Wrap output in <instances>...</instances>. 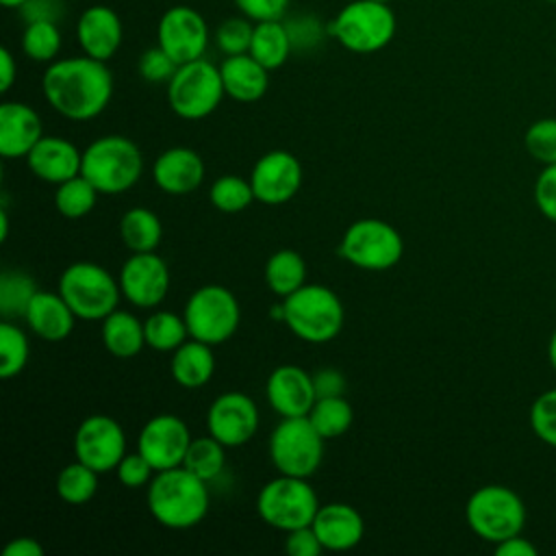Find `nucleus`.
Here are the masks:
<instances>
[{"instance_id": "obj_1", "label": "nucleus", "mask_w": 556, "mask_h": 556, "mask_svg": "<svg viewBox=\"0 0 556 556\" xmlns=\"http://www.w3.org/2000/svg\"><path fill=\"white\" fill-rule=\"evenodd\" d=\"M46 102L65 119L98 117L113 98V74L106 61L93 56H65L48 63L41 76Z\"/></svg>"}, {"instance_id": "obj_2", "label": "nucleus", "mask_w": 556, "mask_h": 556, "mask_svg": "<svg viewBox=\"0 0 556 556\" xmlns=\"http://www.w3.org/2000/svg\"><path fill=\"white\" fill-rule=\"evenodd\" d=\"M146 506L163 528H193L208 513V482L182 465L156 471L146 491Z\"/></svg>"}, {"instance_id": "obj_3", "label": "nucleus", "mask_w": 556, "mask_h": 556, "mask_svg": "<svg viewBox=\"0 0 556 556\" xmlns=\"http://www.w3.org/2000/svg\"><path fill=\"white\" fill-rule=\"evenodd\" d=\"M143 172L139 146L124 135H104L83 150L80 174L104 195H117L137 185Z\"/></svg>"}, {"instance_id": "obj_4", "label": "nucleus", "mask_w": 556, "mask_h": 556, "mask_svg": "<svg viewBox=\"0 0 556 556\" xmlns=\"http://www.w3.org/2000/svg\"><path fill=\"white\" fill-rule=\"evenodd\" d=\"M397 30V17L389 2L352 0L328 22L326 33L354 54H374L391 43Z\"/></svg>"}, {"instance_id": "obj_5", "label": "nucleus", "mask_w": 556, "mask_h": 556, "mask_svg": "<svg viewBox=\"0 0 556 556\" xmlns=\"http://www.w3.org/2000/svg\"><path fill=\"white\" fill-rule=\"evenodd\" d=\"M282 321L300 341L328 343L345 321L339 295L326 285H302L282 298Z\"/></svg>"}, {"instance_id": "obj_6", "label": "nucleus", "mask_w": 556, "mask_h": 556, "mask_svg": "<svg viewBox=\"0 0 556 556\" xmlns=\"http://www.w3.org/2000/svg\"><path fill=\"white\" fill-rule=\"evenodd\" d=\"M59 293L78 319L102 321L117 308L122 287L119 280L102 265L76 261L63 269L59 278Z\"/></svg>"}, {"instance_id": "obj_7", "label": "nucleus", "mask_w": 556, "mask_h": 556, "mask_svg": "<svg viewBox=\"0 0 556 556\" xmlns=\"http://www.w3.org/2000/svg\"><path fill=\"white\" fill-rule=\"evenodd\" d=\"M465 519L476 536L495 545L521 534L526 526V504L504 484H484L469 495Z\"/></svg>"}, {"instance_id": "obj_8", "label": "nucleus", "mask_w": 556, "mask_h": 556, "mask_svg": "<svg viewBox=\"0 0 556 556\" xmlns=\"http://www.w3.org/2000/svg\"><path fill=\"white\" fill-rule=\"evenodd\" d=\"M317 510L319 500L308 478L278 473L274 480L265 482L256 495L258 517L285 534L311 526Z\"/></svg>"}, {"instance_id": "obj_9", "label": "nucleus", "mask_w": 556, "mask_h": 556, "mask_svg": "<svg viewBox=\"0 0 556 556\" xmlns=\"http://www.w3.org/2000/svg\"><path fill=\"white\" fill-rule=\"evenodd\" d=\"M224 96L219 65H213L204 56L178 65L167 83L169 109L189 122L208 117L222 104Z\"/></svg>"}, {"instance_id": "obj_10", "label": "nucleus", "mask_w": 556, "mask_h": 556, "mask_svg": "<svg viewBox=\"0 0 556 556\" xmlns=\"http://www.w3.org/2000/svg\"><path fill=\"white\" fill-rule=\"evenodd\" d=\"M404 254V239L395 226L378 217H363L348 226L339 241V256L367 271L395 267Z\"/></svg>"}, {"instance_id": "obj_11", "label": "nucleus", "mask_w": 556, "mask_h": 556, "mask_svg": "<svg viewBox=\"0 0 556 556\" xmlns=\"http://www.w3.org/2000/svg\"><path fill=\"white\" fill-rule=\"evenodd\" d=\"M324 441L306 415L282 417L269 434V460L278 473L311 478L321 465Z\"/></svg>"}, {"instance_id": "obj_12", "label": "nucleus", "mask_w": 556, "mask_h": 556, "mask_svg": "<svg viewBox=\"0 0 556 556\" xmlns=\"http://www.w3.org/2000/svg\"><path fill=\"white\" fill-rule=\"evenodd\" d=\"M182 317L191 339L219 345L237 332L241 308L230 289L222 285H204L189 295Z\"/></svg>"}, {"instance_id": "obj_13", "label": "nucleus", "mask_w": 556, "mask_h": 556, "mask_svg": "<svg viewBox=\"0 0 556 556\" xmlns=\"http://www.w3.org/2000/svg\"><path fill=\"white\" fill-rule=\"evenodd\" d=\"M76 460L98 473L115 471L126 456V434L117 419L109 415H89L80 421L74 434Z\"/></svg>"}, {"instance_id": "obj_14", "label": "nucleus", "mask_w": 556, "mask_h": 556, "mask_svg": "<svg viewBox=\"0 0 556 556\" xmlns=\"http://www.w3.org/2000/svg\"><path fill=\"white\" fill-rule=\"evenodd\" d=\"M156 43L178 63L202 59L208 46V26L202 13L187 4L169 7L156 26Z\"/></svg>"}, {"instance_id": "obj_15", "label": "nucleus", "mask_w": 556, "mask_h": 556, "mask_svg": "<svg viewBox=\"0 0 556 556\" xmlns=\"http://www.w3.org/2000/svg\"><path fill=\"white\" fill-rule=\"evenodd\" d=\"M258 406L241 391L217 395L206 410V430L226 447H239L258 432Z\"/></svg>"}, {"instance_id": "obj_16", "label": "nucleus", "mask_w": 556, "mask_h": 556, "mask_svg": "<svg viewBox=\"0 0 556 556\" xmlns=\"http://www.w3.org/2000/svg\"><path fill=\"white\" fill-rule=\"evenodd\" d=\"M122 295L137 308L159 306L169 291V267L156 252H132L119 269Z\"/></svg>"}, {"instance_id": "obj_17", "label": "nucleus", "mask_w": 556, "mask_h": 556, "mask_svg": "<svg viewBox=\"0 0 556 556\" xmlns=\"http://www.w3.org/2000/svg\"><path fill=\"white\" fill-rule=\"evenodd\" d=\"M191 434L187 424L172 413L150 417L137 439V450L150 460L156 471L180 467L189 450Z\"/></svg>"}, {"instance_id": "obj_18", "label": "nucleus", "mask_w": 556, "mask_h": 556, "mask_svg": "<svg viewBox=\"0 0 556 556\" xmlns=\"http://www.w3.org/2000/svg\"><path fill=\"white\" fill-rule=\"evenodd\" d=\"M250 185L261 204H285L302 187V165L295 154L287 150H271L254 163Z\"/></svg>"}, {"instance_id": "obj_19", "label": "nucleus", "mask_w": 556, "mask_h": 556, "mask_svg": "<svg viewBox=\"0 0 556 556\" xmlns=\"http://www.w3.org/2000/svg\"><path fill=\"white\" fill-rule=\"evenodd\" d=\"M76 41L87 56L98 61L113 59L124 41L119 13L109 4L87 7L76 20Z\"/></svg>"}, {"instance_id": "obj_20", "label": "nucleus", "mask_w": 556, "mask_h": 556, "mask_svg": "<svg viewBox=\"0 0 556 556\" xmlns=\"http://www.w3.org/2000/svg\"><path fill=\"white\" fill-rule=\"evenodd\" d=\"M265 397L280 417H304L317 400L313 376L298 365H278L265 382Z\"/></svg>"}, {"instance_id": "obj_21", "label": "nucleus", "mask_w": 556, "mask_h": 556, "mask_svg": "<svg viewBox=\"0 0 556 556\" xmlns=\"http://www.w3.org/2000/svg\"><path fill=\"white\" fill-rule=\"evenodd\" d=\"M152 178L156 187L167 195H187L195 191L204 180L202 156L185 146L167 148L152 165Z\"/></svg>"}, {"instance_id": "obj_22", "label": "nucleus", "mask_w": 556, "mask_h": 556, "mask_svg": "<svg viewBox=\"0 0 556 556\" xmlns=\"http://www.w3.org/2000/svg\"><path fill=\"white\" fill-rule=\"evenodd\" d=\"M26 165L39 180L61 185L80 174L83 152L63 137L43 135L26 154Z\"/></svg>"}, {"instance_id": "obj_23", "label": "nucleus", "mask_w": 556, "mask_h": 556, "mask_svg": "<svg viewBox=\"0 0 556 556\" xmlns=\"http://www.w3.org/2000/svg\"><path fill=\"white\" fill-rule=\"evenodd\" d=\"M43 137L39 113L24 102H2L0 106V154L4 159H26Z\"/></svg>"}, {"instance_id": "obj_24", "label": "nucleus", "mask_w": 556, "mask_h": 556, "mask_svg": "<svg viewBox=\"0 0 556 556\" xmlns=\"http://www.w3.org/2000/svg\"><path fill=\"white\" fill-rule=\"evenodd\" d=\"M311 526L319 536L324 549L330 552H348L356 547L365 534V521L361 513L343 502L319 506Z\"/></svg>"}, {"instance_id": "obj_25", "label": "nucleus", "mask_w": 556, "mask_h": 556, "mask_svg": "<svg viewBox=\"0 0 556 556\" xmlns=\"http://www.w3.org/2000/svg\"><path fill=\"white\" fill-rule=\"evenodd\" d=\"M78 317L74 315V311L70 308V304L63 300V295L56 291H43L37 289V293L33 295L26 313H24V321L26 326L43 341H63L72 334L74 330V321Z\"/></svg>"}, {"instance_id": "obj_26", "label": "nucleus", "mask_w": 556, "mask_h": 556, "mask_svg": "<svg viewBox=\"0 0 556 556\" xmlns=\"http://www.w3.org/2000/svg\"><path fill=\"white\" fill-rule=\"evenodd\" d=\"M219 72L224 91L235 102H256L267 93L269 70L263 67L250 52L224 56Z\"/></svg>"}, {"instance_id": "obj_27", "label": "nucleus", "mask_w": 556, "mask_h": 556, "mask_svg": "<svg viewBox=\"0 0 556 556\" xmlns=\"http://www.w3.org/2000/svg\"><path fill=\"white\" fill-rule=\"evenodd\" d=\"M211 348L213 345L189 337L180 348L172 352L169 371L182 389H200L213 378L215 354Z\"/></svg>"}, {"instance_id": "obj_28", "label": "nucleus", "mask_w": 556, "mask_h": 556, "mask_svg": "<svg viewBox=\"0 0 556 556\" xmlns=\"http://www.w3.org/2000/svg\"><path fill=\"white\" fill-rule=\"evenodd\" d=\"M293 50L289 26L282 20L254 22V33L250 41V54L269 72L287 63Z\"/></svg>"}, {"instance_id": "obj_29", "label": "nucleus", "mask_w": 556, "mask_h": 556, "mask_svg": "<svg viewBox=\"0 0 556 556\" xmlns=\"http://www.w3.org/2000/svg\"><path fill=\"white\" fill-rule=\"evenodd\" d=\"M102 341L104 348L117 358H132L146 345L143 321L128 311L115 308L102 319Z\"/></svg>"}, {"instance_id": "obj_30", "label": "nucleus", "mask_w": 556, "mask_h": 556, "mask_svg": "<svg viewBox=\"0 0 556 556\" xmlns=\"http://www.w3.org/2000/svg\"><path fill=\"white\" fill-rule=\"evenodd\" d=\"M119 237L130 252H156L163 237V224L154 211L132 206L119 219Z\"/></svg>"}, {"instance_id": "obj_31", "label": "nucleus", "mask_w": 556, "mask_h": 556, "mask_svg": "<svg viewBox=\"0 0 556 556\" xmlns=\"http://www.w3.org/2000/svg\"><path fill=\"white\" fill-rule=\"evenodd\" d=\"M265 282L278 298H287L306 285V263L295 250H278L265 263Z\"/></svg>"}, {"instance_id": "obj_32", "label": "nucleus", "mask_w": 556, "mask_h": 556, "mask_svg": "<svg viewBox=\"0 0 556 556\" xmlns=\"http://www.w3.org/2000/svg\"><path fill=\"white\" fill-rule=\"evenodd\" d=\"M182 467H187L191 473H195L204 482H213L226 469V445L211 434L191 439Z\"/></svg>"}, {"instance_id": "obj_33", "label": "nucleus", "mask_w": 556, "mask_h": 556, "mask_svg": "<svg viewBox=\"0 0 556 556\" xmlns=\"http://www.w3.org/2000/svg\"><path fill=\"white\" fill-rule=\"evenodd\" d=\"M61 30L54 20H30L22 33V52L35 63H52L61 52Z\"/></svg>"}, {"instance_id": "obj_34", "label": "nucleus", "mask_w": 556, "mask_h": 556, "mask_svg": "<svg viewBox=\"0 0 556 556\" xmlns=\"http://www.w3.org/2000/svg\"><path fill=\"white\" fill-rule=\"evenodd\" d=\"M146 345L156 352H174L189 339V328L182 315L172 311H156L143 321Z\"/></svg>"}, {"instance_id": "obj_35", "label": "nucleus", "mask_w": 556, "mask_h": 556, "mask_svg": "<svg viewBox=\"0 0 556 556\" xmlns=\"http://www.w3.org/2000/svg\"><path fill=\"white\" fill-rule=\"evenodd\" d=\"M315 430L328 441L345 434L354 421V410L343 395L317 397L311 413L306 415Z\"/></svg>"}, {"instance_id": "obj_36", "label": "nucleus", "mask_w": 556, "mask_h": 556, "mask_svg": "<svg viewBox=\"0 0 556 556\" xmlns=\"http://www.w3.org/2000/svg\"><path fill=\"white\" fill-rule=\"evenodd\" d=\"M98 193L100 191L83 174H78V176L56 185L54 206L67 219H80L93 211Z\"/></svg>"}, {"instance_id": "obj_37", "label": "nucleus", "mask_w": 556, "mask_h": 556, "mask_svg": "<svg viewBox=\"0 0 556 556\" xmlns=\"http://www.w3.org/2000/svg\"><path fill=\"white\" fill-rule=\"evenodd\" d=\"M98 491V471L76 460L65 465L56 476V495L65 504H87Z\"/></svg>"}, {"instance_id": "obj_38", "label": "nucleus", "mask_w": 556, "mask_h": 556, "mask_svg": "<svg viewBox=\"0 0 556 556\" xmlns=\"http://www.w3.org/2000/svg\"><path fill=\"white\" fill-rule=\"evenodd\" d=\"M37 293L35 280L22 269H7L0 276V313L4 319L24 317L33 295Z\"/></svg>"}, {"instance_id": "obj_39", "label": "nucleus", "mask_w": 556, "mask_h": 556, "mask_svg": "<svg viewBox=\"0 0 556 556\" xmlns=\"http://www.w3.org/2000/svg\"><path fill=\"white\" fill-rule=\"evenodd\" d=\"M28 339L20 326L11 319L0 321V376L13 378L17 376L28 363Z\"/></svg>"}, {"instance_id": "obj_40", "label": "nucleus", "mask_w": 556, "mask_h": 556, "mask_svg": "<svg viewBox=\"0 0 556 556\" xmlns=\"http://www.w3.org/2000/svg\"><path fill=\"white\" fill-rule=\"evenodd\" d=\"M208 198L213 202V206L222 213H241L243 208H248L256 198L250 185V178H241L235 174H226L219 176L211 189H208Z\"/></svg>"}, {"instance_id": "obj_41", "label": "nucleus", "mask_w": 556, "mask_h": 556, "mask_svg": "<svg viewBox=\"0 0 556 556\" xmlns=\"http://www.w3.org/2000/svg\"><path fill=\"white\" fill-rule=\"evenodd\" d=\"M523 146L528 154L541 165L556 163V117H543L528 126L523 135Z\"/></svg>"}, {"instance_id": "obj_42", "label": "nucleus", "mask_w": 556, "mask_h": 556, "mask_svg": "<svg viewBox=\"0 0 556 556\" xmlns=\"http://www.w3.org/2000/svg\"><path fill=\"white\" fill-rule=\"evenodd\" d=\"M252 33H254V22L248 20L245 15L228 17L215 28L213 39H215L217 50L224 56H232V54H243L250 50Z\"/></svg>"}, {"instance_id": "obj_43", "label": "nucleus", "mask_w": 556, "mask_h": 556, "mask_svg": "<svg viewBox=\"0 0 556 556\" xmlns=\"http://www.w3.org/2000/svg\"><path fill=\"white\" fill-rule=\"evenodd\" d=\"M528 419L536 439L556 447V389H547L534 397Z\"/></svg>"}, {"instance_id": "obj_44", "label": "nucleus", "mask_w": 556, "mask_h": 556, "mask_svg": "<svg viewBox=\"0 0 556 556\" xmlns=\"http://www.w3.org/2000/svg\"><path fill=\"white\" fill-rule=\"evenodd\" d=\"M137 70L146 83H152V85L165 83L167 85L169 78L174 76V72L178 70V63L156 43V46L143 50V54L139 56Z\"/></svg>"}, {"instance_id": "obj_45", "label": "nucleus", "mask_w": 556, "mask_h": 556, "mask_svg": "<svg viewBox=\"0 0 556 556\" xmlns=\"http://www.w3.org/2000/svg\"><path fill=\"white\" fill-rule=\"evenodd\" d=\"M156 469L150 465V460L137 450L135 454H126L119 465L115 467V476L117 480L128 486V489H139V486H148L154 478Z\"/></svg>"}, {"instance_id": "obj_46", "label": "nucleus", "mask_w": 556, "mask_h": 556, "mask_svg": "<svg viewBox=\"0 0 556 556\" xmlns=\"http://www.w3.org/2000/svg\"><path fill=\"white\" fill-rule=\"evenodd\" d=\"M534 204L543 217L556 222V163L543 165L534 182Z\"/></svg>"}, {"instance_id": "obj_47", "label": "nucleus", "mask_w": 556, "mask_h": 556, "mask_svg": "<svg viewBox=\"0 0 556 556\" xmlns=\"http://www.w3.org/2000/svg\"><path fill=\"white\" fill-rule=\"evenodd\" d=\"M235 7L252 22L282 20L291 0H232Z\"/></svg>"}, {"instance_id": "obj_48", "label": "nucleus", "mask_w": 556, "mask_h": 556, "mask_svg": "<svg viewBox=\"0 0 556 556\" xmlns=\"http://www.w3.org/2000/svg\"><path fill=\"white\" fill-rule=\"evenodd\" d=\"M285 552L289 556H319L324 552V545H321L319 536L315 534L313 526H304V528L287 532Z\"/></svg>"}, {"instance_id": "obj_49", "label": "nucleus", "mask_w": 556, "mask_h": 556, "mask_svg": "<svg viewBox=\"0 0 556 556\" xmlns=\"http://www.w3.org/2000/svg\"><path fill=\"white\" fill-rule=\"evenodd\" d=\"M313 387H315V395L317 397H337L345 393V378L339 369L326 367L319 369L317 374H313Z\"/></svg>"}, {"instance_id": "obj_50", "label": "nucleus", "mask_w": 556, "mask_h": 556, "mask_svg": "<svg viewBox=\"0 0 556 556\" xmlns=\"http://www.w3.org/2000/svg\"><path fill=\"white\" fill-rule=\"evenodd\" d=\"M61 9H63L61 0H28L22 7V13H24L26 22H30V20H54L56 22Z\"/></svg>"}, {"instance_id": "obj_51", "label": "nucleus", "mask_w": 556, "mask_h": 556, "mask_svg": "<svg viewBox=\"0 0 556 556\" xmlns=\"http://www.w3.org/2000/svg\"><path fill=\"white\" fill-rule=\"evenodd\" d=\"M495 554L497 556H536V547L521 534H515L510 539L495 543Z\"/></svg>"}, {"instance_id": "obj_52", "label": "nucleus", "mask_w": 556, "mask_h": 556, "mask_svg": "<svg viewBox=\"0 0 556 556\" xmlns=\"http://www.w3.org/2000/svg\"><path fill=\"white\" fill-rule=\"evenodd\" d=\"M2 556H43V547L33 536H17L7 543Z\"/></svg>"}, {"instance_id": "obj_53", "label": "nucleus", "mask_w": 556, "mask_h": 556, "mask_svg": "<svg viewBox=\"0 0 556 556\" xmlns=\"http://www.w3.org/2000/svg\"><path fill=\"white\" fill-rule=\"evenodd\" d=\"M15 78H17V61L13 52L7 46H2L0 48V91L7 93L13 87Z\"/></svg>"}, {"instance_id": "obj_54", "label": "nucleus", "mask_w": 556, "mask_h": 556, "mask_svg": "<svg viewBox=\"0 0 556 556\" xmlns=\"http://www.w3.org/2000/svg\"><path fill=\"white\" fill-rule=\"evenodd\" d=\"M547 358H549L552 369L556 371V328H554V332L549 337V343H547Z\"/></svg>"}, {"instance_id": "obj_55", "label": "nucleus", "mask_w": 556, "mask_h": 556, "mask_svg": "<svg viewBox=\"0 0 556 556\" xmlns=\"http://www.w3.org/2000/svg\"><path fill=\"white\" fill-rule=\"evenodd\" d=\"M7 237H9V215H7V208L2 206L0 208V239L7 241Z\"/></svg>"}, {"instance_id": "obj_56", "label": "nucleus", "mask_w": 556, "mask_h": 556, "mask_svg": "<svg viewBox=\"0 0 556 556\" xmlns=\"http://www.w3.org/2000/svg\"><path fill=\"white\" fill-rule=\"evenodd\" d=\"M26 2L28 0H0V4L7 7V9H22Z\"/></svg>"}, {"instance_id": "obj_57", "label": "nucleus", "mask_w": 556, "mask_h": 556, "mask_svg": "<svg viewBox=\"0 0 556 556\" xmlns=\"http://www.w3.org/2000/svg\"><path fill=\"white\" fill-rule=\"evenodd\" d=\"M378 2H391V0H378Z\"/></svg>"}, {"instance_id": "obj_58", "label": "nucleus", "mask_w": 556, "mask_h": 556, "mask_svg": "<svg viewBox=\"0 0 556 556\" xmlns=\"http://www.w3.org/2000/svg\"><path fill=\"white\" fill-rule=\"evenodd\" d=\"M547 2H554V4H556V0H547Z\"/></svg>"}]
</instances>
